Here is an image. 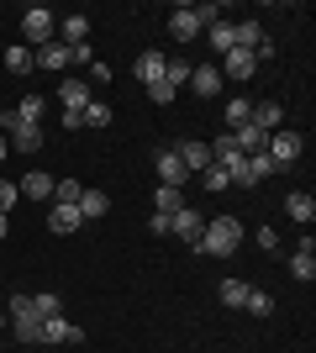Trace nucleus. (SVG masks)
I'll use <instances>...</instances> for the list:
<instances>
[{
  "label": "nucleus",
  "instance_id": "6e6552de",
  "mask_svg": "<svg viewBox=\"0 0 316 353\" xmlns=\"http://www.w3.org/2000/svg\"><path fill=\"white\" fill-rule=\"evenodd\" d=\"M169 32H174L180 43H196L200 32H206V21L196 16V6H174V16H169Z\"/></svg>",
  "mask_w": 316,
  "mask_h": 353
},
{
  "label": "nucleus",
  "instance_id": "39448f33",
  "mask_svg": "<svg viewBox=\"0 0 316 353\" xmlns=\"http://www.w3.org/2000/svg\"><path fill=\"white\" fill-rule=\"evenodd\" d=\"M153 169H158V179H164V185H174V190H185V185H190V169L180 163V153H174V148H158V153H153Z\"/></svg>",
  "mask_w": 316,
  "mask_h": 353
},
{
  "label": "nucleus",
  "instance_id": "f257e3e1",
  "mask_svg": "<svg viewBox=\"0 0 316 353\" xmlns=\"http://www.w3.org/2000/svg\"><path fill=\"white\" fill-rule=\"evenodd\" d=\"M238 243H242V221H238V216H216V221H206V232H200V248H196V253L232 259V253H238Z\"/></svg>",
  "mask_w": 316,
  "mask_h": 353
},
{
  "label": "nucleus",
  "instance_id": "a19ab883",
  "mask_svg": "<svg viewBox=\"0 0 316 353\" xmlns=\"http://www.w3.org/2000/svg\"><path fill=\"white\" fill-rule=\"evenodd\" d=\"M69 59H74V63H95V48L79 43V48H69Z\"/></svg>",
  "mask_w": 316,
  "mask_h": 353
},
{
  "label": "nucleus",
  "instance_id": "c85d7f7f",
  "mask_svg": "<svg viewBox=\"0 0 316 353\" xmlns=\"http://www.w3.org/2000/svg\"><path fill=\"white\" fill-rule=\"evenodd\" d=\"M196 179H200V185H206V190H216V195H222V190H232V174H227L222 163H211L206 174H196Z\"/></svg>",
  "mask_w": 316,
  "mask_h": 353
},
{
  "label": "nucleus",
  "instance_id": "4468645a",
  "mask_svg": "<svg viewBox=\"0 0 316 353\" xmlns=\"http://www.w3.org/2000/svg\"><path fill=\"white\" fill-rule=\"evenodd\" d=\"M53 185H59V179L43 174V169H32L27 179H16V190L27 195V201H53Z\"/></svg>",
  "mask_w": 316,
  "mask_h": 353
},
{
  "label": "nucleus",
  "instance_id": "ddd939ff",
  "mask_svg": "<svg viewBox=\"0 0 316 353\" xmlns=\"http://www.w3.org/2000/svg\"><path fill=\"white\" fill-rule=\"evenodd\" d=\"M59 43L63 48L90 43V16H59Z\"/></svg>",
  "mask_w": 316,
  "mask_h": 353
},
{
  "label": "nucleus",
  "instance_id": "6ab92c4d",
  "mask_svg": "<svg viewBox=\"0 0 316 353\" xmlns=\"http://www.w3.org/2000/svg\"><path fill=\"white\" fill-rule=\"evenodd\" d=\"M105 211H111V195H105V190H90V185H85V195H79V216H85V221H101Z\"/></svg>",
  "mask_w": 316,
  "mask_h": 353
},
{
  "label": "nucleus",
  "instance_id": "aec40b11",
  "mask_svg": "<svg viewBox=\"0 0 316 353\" xmlns=\"http://www.w3.org/2000/svg\"><path fill=\"white\" fill-rule=\"evenodd\" d=\"M253 121L264 127V132H280V127H285V105H280V101H258L253 105Z\"/></svg>",
  "mask_w": 316,
  "mask_h": 353
},
{
  "label": "nucleus",
  "instance_id": "7ed1b4c3",
  "mask_svg": "<svg viewBox=\"0 0 316 353\" xmlns=\"http://www.w3.org/2000/svg\"><path fill=\"white\" fill-rule=\"evenodd\" d=\"M264 153L274 159V169H290V163H301V153H306V137H301V132H290V127H280V132H269Z\"/></svg>",
  "mask_w": 316,
  "mask_h": 353
},
{
  "label": "nucleus",
  "instance_id": "ea45409f",
  "mask_svg": "<svg viewBox=\"0 0 316 353\" xmlns=\"http://www.w3.org/2000/svg\"><path fill=\"white\" fill-rule=\"evenodd\" d=\"M148 95H153L158 105H169V101H174V85H164V79H158V85H148Z\"/></svg>",
  "mask_w": 316,
  "mask_h": 353
},
{
  "label": "nucleus",
  "instance_id": "9b49d317",
  "mask_svg": "<svg viewBox=\"0 0 316 353\" xmlns=\"http://www.w3.org/2000/svg\"><path fill=\"white\" fill-rule=\"evenodd\" d=\"M32 63H37V69H48V74H59V69H69L74 59H69V48H63L59 37H53V43H43L37 53H32Z\"/></svg>",
  "mask_w": 316,
  "mask_h": 353
},
{
  "label": "nucleus",
  "instance_id": "58836bf2",
  "mask_svg": "<svg viewBox=\"0 0 316 353\" xmlns=\"http://www.w3.org/2000/svg\"><path fill=\"white\" fill-rule=\"evenodd\" d=\"M258 248L274 253V248H280V232H274V227H258Z\"/></svg>",
  "mask_w": 316,
  "mask_h": 353
},
{
  "label": "nucleus",
  "instance_id": "a878e982",
  "mask_svg": "<svg viewBox=\"0 0 316 353\" xmlns=\"http://www.w3.org/2000/svg\"><path fill=\"white\" fill-rule=\"evenodd\" d=\"M248 290H253V285H248V280H222V306L242 311V301H248Z\"/></svg>",
  "mask_w": 316,
  "mask_h": 353
},
{
  "label": "nucleus",
  "instance_id": "b1692460",
  "mask_svg": "<svg viewBox=\"0 0 316 353\" xmlns=\"http://www.w3.org/2000/svg\"><path fill=\"white\" fill-rule=\"evenodd\" d=\"M206 37H211V48H216V53H232V48H238V27H232V21L206 27Z\"/></svg>",
  "mask_w": 316,
  "mask_h": 353
},
{
  "label": "nucleus",
  "instance_id": "4c0bfd02",
  "mask_svg": "<svg viewBox=\"0 0 316 353\" xmlns=\"http://www.w3.org/2000/svg\"><path fill=\"white\" fill-rule=\"evenodd\" d=\"M169 227H174V216H164V211H153V216H148V232L169 237Z\"/></svg>",
  "mask_w": 316,
  "mask_h": 353
},
{
  "label": "nucleus",
  "instance_id": "9d476101",
  "mask_svg": "<svg viewBox=\"0 0 316 353\" xmlns=\"http://www.w3.org/2000/svg\"><path fill=\"white\" fill-rule=\"evenodd\" d=\"M174 153H180V163L190 169V179H196V174H206L211 163H216V159H211V143H180Z\"/></svg>",
  "mask_w": 316,
  "mask_h": 353
},
{
  "label": "nucleus",
  "instance_id": "c9c22d12",
  "mask_svg": "<svg viewBox=\"0 0 316 353\" xmlns=\"http://www.w3.org/2000/svg\"><path fill=\"white\" fill-rule=\"evenodd\" d=\"M248 117H253V101H227V121L232 127H242Z\"/></svg>",
  "mask_w": 316,
  "mask_h": 353
},
{
  "label": "nucleus",
  "instance_id": "f03ea898",
  "mask_svg": "<svg viewBox=\"0 0 316 353\" xmlns=\"http://www.w3.org/2000/svg\"><path fill=\"white\" fill-rule=\"evenodd\" d=\"M53 32H59V16L48 11V6H27V11H21V37H27L32 53L43 43H53Z\"/></svg>",
  "mask_w": 316,
  "mask_h": 353
},
{
  "label": "nucleus",
  "instance_id": "2eb2a0df",
  "mask_svg": "<svg viewBox=\"0 0 316 353\" xmlns=\"http://www.w3.org/2000/svg\"><path fill=\"white\" fill-rule=\"evenodd\" d=\"M59 105L63 111H85V105H90V79H63L59 85Z\"/></svg>",
  "mask_w": 316,
  "mask_h": 353
},
{
  "label": "nucleus",
  "instance_id": "c756f323",
  "mask_svg": "<svg viewBox=\"0 0 316 353\" xmlns=\"http://www.w3.org/2000/svg\"><path fill=\"white\" fill-rule=\"evenodd\" d=\"M190 69H196V63L169 59V63H164V85H174V90H180V85H190Z\"/></svg>",
  "mask_w": 316,
  "mask_h": 353
},
{
  "label": "nucleus",
  "instance_id": "c03bdc74",
  "mask_svg": "<svg viewBox=\"0 0 316 353\" xmlns=\"http://www.w3.org/2000/svg\"><path fill=\"white\" fill-rule=\"evenodd\" d=\"M6 322H11V316H6V301H0V327H6Z\"/></svg>",
  "mask_w": 316,
  "mask_h": 353
},
{
  "label": "nucleus",
  "instance_id": "0eeeda50",
  "mask_svg": "<svg viewBox=\"0 0 316 353\" xmlns=\"http://www.w3.org/2000/svg\"><path fill=\"white\" fill-rule=\"evenodd\" d=\"M290 274H295L301 285H311V280H316V237H311V232L301 237V248L290 253Z\"/></svg>",
  "mask_w": 316,
  "mask_h": 353
},
{
  "label": "nucleus",
  "instance_id": "e433bc0d",
  "mask_svg": "<svg viewBox=\"0 0 316 353\" xmlns=\"http://www.w3.org/2000/svg\"><path fill=\"white\" fill-rule=\"evenodd\" d=\"M21 201V190H16L11 179H0V216H11V206Z\"/></svg>",
  "mask_w": 316,
  "mask_h": 353
},
{
  "label": "nucleus",
  "instance_id": "a18cd8bd",
  "mask_svg": "<svg viewBox=\"0 0 316 353\" xmlns=\"http://www.w3.org/2000/svg\"><path fill=\"white\" fill-rule=\"evenodd\" d=\"M0 348H6V327H0Z\"/></svg>",
  "mask_w": 316,
  "mask_h": 353
},
{
  "label": "nucleus",
  "instance_id": "37998d69",
  "mask_svg": "<svg viewBox=\"0 0 316 353\" xmlns=\"http://www.w3.org/2000/svg\"><path fill=\"white\" fill-rule=\"evenodd\" d=\"M6 153H11V143H6V132H0V159H6Z\"/></svg>",
  "mask_w": 316,
  "mask_h": 353
},
{
  "label": "nucleus",
  "instance_id": "a211bd4d",
  "mask_svg": "<svg viewBox=\"0 0 316 353\" xmlns=\"http://www.w3.org/2000/svg\"><path fill=\"white\" fill-rule=\"evenodd\" d=\"M190 85H196V95H216V90H222V69H216V63H200V69H190Z\"/></svg>",
  "mask_w": 316,
  "mask_h": 353
},
{
  "label": "nucleus",
  "instance_id": "bb28decb",
  "mask_svg": "<svg viewBox=\"0 0 316 353\" xmlns=\"http://www.w3.org/2000/svg\"><path fill=\"white\" fill-rule=\"evenodd\" d=\"M79 195H85L79 179H59V185H53V206H79Z\"/></svg>",
  "mask_w": 316,
  "mask_h": 353
},
{
  "label": "nucleus",
  "instance_id": "393cba45",
  "mask_svg": "<svg viewBox=\"0 0 316 353\" xmlns=\"http://www.w3.org/2000/svg\"><path fill=\"white\" fill-rule=\"evenodd\" d=\"M180 206H185V195L174 190V185H158V190H153V211H164V216H174Z\"/></svg>",
  "mask_w": 316,
  "mask_h": 353
},
{
  "label": "nucleus",
  "instance_id": "5701e85b",
  "mask_svg": "<svg viewBox=\"0 0 316 353\" xmlns=\"http://www.w3.org/2000/svg\"><path fill=\"white\" fill-rule=\"evenodd\" d=\"M164 53H153V48H148V53H143V59H137V79H143V85H158V79H164Z\"/></svg>",
  "mask_w": 316,
  "mask_h": 353
},
{
  "label": "nucleus",
  "instance_id": "cd10ccee",
  "mask_svg": "<svg viewBox=\"0 0 316 353\" xmlns=\"http://www.w3.org/2000/svg\"><path fill=\"white\" fill-rule=\"evenodd\" d=\"M6 69H11V74H27V69H37V63H32V48L11 43V48H6Z\"/></svg>",
  "mask_w": 316,
  "mask_h": 353
},
{
  "label": "nucleus",
  "instance_id": "f3484780",
  "mask_svg": "<svg viewBox=\"0 0 316 353\" xmlns=\"http://www.w3.org/2000/svg\"><path fill=\"white\" fill-rule=\"evenodd\" d=\"M11 332H16V343H21V348L43 343V316H37V306H32L27 316H16V322H11Z\"/></svg>",
  "mask_w": 316,
  "mask_h": 353
},
{
  "label": "nucleus",
  "instance_id": "4be33fe9",
  "mask_svg": "<svg viewBox=\"0 0 316 353\" xmlns=\"http://www.w3.org/2000/svg\"><path fill=\"white\" fill-rule=\"evenodd\" d=\"M79 206H53V216H48V227H53V232L59 237H69V232H79Z\"/></svg>",
  "mask_w": 316,
  "mask_h": 353
},
{
  "label": "nucleus",
  "instance_id": "423d86ee",
  "mask_svg": "<svg viewBox=\"0 0 316 353\" xmlns=\"http://www.w3.org/2000/svg\"><path fill=\"white\" fill-rule=\"evenodd\" d=\"M169 232H180V243L200 248V232H206V216H200L196 206H180V211H174V227H169Z\"/></svg>",
  "mask_w": 316,
  "mask_h": 353
},
{
  "label": "nucleus",
  "instance_id": "dca6fc26",
  "mask_svg": "<svg viewBox=\"0 0 316 353\" xmlns=\"http://www.w3.org/2000/svg\"><path fill=\"white\" fill-rule=\"evenodd\" d=\"M285 216L301 221V227H311V221H316V201H311L306 190H290V195H285Z\"/></svg>",
  "mask_w": 316,
  "mask_h": 353
},
{
  "label": "nucleus",
  "instance_id": "473e14b6",
  "mask_svg": "<svg viewBox=\"0 0 316 353\" xmlns=\"http://www.w3.org/2000/svg\"><path fill=\"white\" fill-rule=\"evenodd\" d=\"M32 306H37V316H43V322H48V316H63V301H59V295H53V290L32 295Z\"/></svg>",
  "mask_w": 316,
  "mask_h": 353
},
{
  "label": "nucleus",
  "instance_id": "72a5a7b5",
  "mask_svg": "<svg viewBox=\"0 0 316 353\" xmlns=\"http://www.w3.org/2000/svg\"><path fill=\"white\" fill-rule=\"evenodd\" d=\"M242 311H253V316H269V311H274V295H269V290H248Z\"/></svg>",
  "mask_w": 316,
  "mask_h": 353
},
{
  "label": "nucleus",
  "instance_id": "f704fd0d",
  "mask_svg": "<svg viewBox=\"0 0 316 353\" xmlns=\"http://www.w3.org/2000/svg\"><path fill=\"white\" fill-rule=\"evenodd\" d=\"M248 174H253V179H269V174H280V169H274L269 153H248Z\"/></svg>",
  "mask_w": 316,
  "mask_h": 353
},
{
  "label": "nucleus",
  "instance_id": "20e7f679",
  "mask_svg": "<svg viewBox=\"0 0 316 353\" xmlns=\"http://www.w3.org/2000/svg\"><path fill=\"white\" fill-rule=\"evenodd\" d=\"M43 343H48V348H53V343H63V348H79V343H85V327L69 322V316H48V322H43Z\"/></svg>",
  "mask_w": 316,
  "mask_h": 353
},
{
  "label": "nucleus",
  "instance_id": "f8f14e48",
  "mask_svg": "<svg viewBox=\"0 0 316 353\" xmlns=\"http://www.w3.org/2000/svg\"><path fill=\"white\" fill-rule=\"evenodd\" d=\"M232 143H238V153H264V143H269V132L258 127L253 117L242 121V127H232Z\"/></svg>",
  "mask_w": 316,
  "mask_h": 353
},
{
  "label": "nucleus",
  "instance_id": "1a4fd4ad",
  "mask_svg": "<svg viewBox=\"0 0 316 353\" xmlns=\"http://www.w3.org/2000/svg\"><path fill=\"white\" fill-rule=\"evenodd\" d=\"M253 69H258V59L248 53V48H232V53H222V74H227V79H238V85H242V79H253Z\"/></svg>",
  "mask_w": 316,
  "mask_h": 353
},
{
  "label": "nucleus",
  "instance_id": "7c9ffc66",
  "mask_svg": "<svg viewBox=\"0 0 316 353\" xmlns=\"http://www.w3.org/2000/svg\"><path fill=\"white\" fill-rule=\"evenodd\" d=\"M232 27H238V48H248V53L264 43V27H258V21H232Z\"/></svg>",
  "mask_w": 316,
  "mask_h": 353
},
{
  "label": "nucleus",
  "instance_id": "2f4dec72",
  "mask_svg": "<svg viewBox=\"0 0 316 353\" xmlns=\"http://www.w3.org/2000/svg\"><path fill=\"white\" fill-rule=\"evenodd\" d=\"M79 121H85V127H111V105H105V101H90L85 111H79Z\"/></svg>",
  "mask_w": 316,
  "mask_h": 353
},
{
  "label": "nucleus",
  "instance_id": "412c9836",
  "mask_svg": "<svg viewBox=\"0 0 316 353\" xmlns=\"http://www.w3.org/2000/svg\"><path fill=\"white\" fill-rule=\"evenodd\" d=\"M11 111H16L21 121H32V127H43V117H48V95H21Z\"/></svg>",
  "mask_w": 316,
  "mask_h": 353
},
{
  "label": "nucleus",
  "instance_id": "79ce46f5",
  "mask_svg": "<svg viewBox=\"0 0 316 353\" xmlns=\"http://www.w3.org/2000/svg\"><path fill=\"white\" fill-rule=\"evenodd\" d=\"M6 232H11V216H0V243H6Z\"/></svg>",
  "mask_w": 316,
  "mask_h": 353
}]
</instances>
